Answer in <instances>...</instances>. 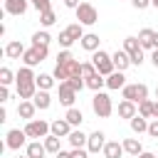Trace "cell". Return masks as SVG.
I'll return each mask as SVG.
<instances>
[{
    "label": "cell",
    "mask_w": 158,
    "mask_h": 158,
    "mask_svg": "<svg viewBox=\"0 0 158 158\" xmlns=\"http://www.w3.org/2000/svg\"><path fill=\"white\" fill-rule=\"evenodd\" d=\"M15 84H17V96H20L22 101H32L35 94L40 91V89H37V77H35L32 67H22V69H17V74H15Z\"/></svg>",
    "instance_id": "6da1fadb"
},
{
    "label": "cell",
    "mask_w": 158,
    "mask_h": 158,
    "mask_svg": "<svg viewBox=\"0 0 158 158\" xmlns=\"http://www.w3.org/2000/svg\"><path fill=\"white\" fill-rule=\"evenodd\" d=\"M91 109L99 118H109L114 114V104H111V96L106 91H96L94 99H91Z\"/></svg>",
    "instance_id": "7a4b0ae2"
},
{
    "label": "cell",
    "mask_w": 158,
    "mask_h": 158,
    "mask_svg": "<svg viewBox=\"0 0 158 158\" xmlns=\"http://www.w3.org/2000/svg\"><path fill=\"white\" fill-rule=\"evenodd\" d=\"M91 62H94V67H96V72H99L101 77H109V74H114V72H116L111 54H109V52H104V49L94 52V54H91Z\"/></svg>",
    "instance_id": "3957f363"
},
{
    "label": "cell",
    "mask_w": 158,
    "mask_h": 158,
    "mask_svg": "<svg viewBox=\"0 0 158 158\" xmlns=\"http://www.w3.org/2000/svg\"><path fill=\"white\" fill-rule=\"evenodd\" d=\"M121 96H123L126 101L141 104V101L148 99V86H146V84H126V86L121 89Z\"/></svg>",
    "instance_id": "277c9868"
},
{
    "label": "cell",
    "mask_w": 158,
    "mask_h": 158,
    "mask_svg": "<svg viewBox=\"0 0 158 158\" xmlns=\"http://www.w3.org/2000/svg\"><path fill=\"white\" fill-rule=\"evenodd\" d=\"M22 131L27 133V138H35V141L47 138V136L52 133V131H49V123L42 121V118H32V121H27V126H25Z\"/></svg>",
    "instance_id": "5b68a950"
},
{
    "label": "cell",
    "mask_w": 158,
    "mask_h": 158,
    "mask_svg": "<svg viewBox=\"0 0 158 158\" xmlns=\"http://www.w3.org/2000/svg\"><path fill=\"white\" fill-rule=\"evenodd\" d=\"M123 52L131 57V64H136V67L143 64V47H141L138 37H126L123 40Z\"/></svg>",
    "instance_id": "8992f818"
},
{
    "label": "cell",
    "mask_w": 158,
    "mask_h": 158,
    "mask_svg": "<svg viewBox=\"0 0 158 158\" xmlns=\"http://www.w3.org/2000/svg\"><path fill=\"white\" fill-rule=\"evenodd\" d=\"M74 12H77L79 25H96V22H99V12H96V7H94L91 2H81Z\"/></svg>",
    "instance_id": "52a82bcc"
},
{
    "label": "cell",
    "mask_w": 158,
    "mask_h": 158,
    "mask_svg": "<svg viewBox=\"0 0 158 158\" xmlns=\"http://www.w3.org/2000/svg\"><path fill=\"white\" fill-rule=\"evenodd\" d=\"M47 54H49V47H30L25 54H22V62H25V67H37V64H42L44 59H47Z\"/></svg>",
    "instance_id": "ba28073f"
},
{
    "label": "cell",
    "mask_w": 158,
    "mask_h": 158,
    "mask_svg": "<svg viewBox=\"0 0 158 158\" xmlns=\"http://www.w3.org/2000/svg\"><path fill=\"white\" fill-rule=\"evenodd\" d=\"M25 141H27V133L20 131V128H10L7 136H5V146H7L10 151H20V148L25 146Z\"/></svg>",
    "instance_id": "9c48e42d"
},
{
    "label": "cell",
    "mask_w": 158,
    "mask_h": 158,
    "mask_svg": "<svg viewBox=\"0 0 158 158\" xmlns=\"http://www.w3.org/2000/svg\"><path fill=\"white\" fill-rule=\"evenodd\" d=\"M49 131H52V136H57V138H67L74 128H72V123H69L67 118H54V121L49 123Z\"/></svg>",
    "instance_id": "30bf717a"
},
{
    "label": "cell",
    "mask_w": 158,
    "mask_h": 158,
    "mask_svg": "<svg viewBox=\"0 0 158 158\" xmlns=\"http://www.w3.org/2000/svg\"><path fill=\"white\" fill-rule=\"evenodd\" d=\"M74 101H77V91H74L67 81H62V84H59V104L67 106V109H72Z\"/></svg>",
    "instance_id": "8fae6325"
},
{
    "label": "cell",
    "mask_w": 158,
    "mask_h": 158,
    "mask_svg": "<svg viewBox=\"0 0 158 158\" xmlns=\"http://www.w3.org/2000/svg\"><path fill=\"white\" fill-rule=\"evenodd\" d=\"M104 146H106V136H104V131H94V133H89V141H86V151H89V153H99V151H104Z\"/></svg>",
    "instance_id": "7c38bea8"
},
{
    "label": "cell",
    "mask_w": 158,
    "mask_h": 158,
    "mask_svg": "<svg viewBox=\"0 0 158 158\" xmlns=\"http://www.w3.org/2000/svg\"><path fill=\"white\" fill-rule=\"evenodd\" d=\"M25 52H27V49H25L22 42H17V40H10V42L5 44V57H7V59H20Z\"/></svg>",
    "instance_id": "4fadbf2b"
},
{
    "label": "cell",
    "mask_w": 158,
    "mask_h": 158,
    "mask_svg": "<svg viewBox=\"0 0 158 158\" xmlns=\"http://www.w3.org/2000/svg\"><path fill=\"white\" fill-rule=\"evenodd\" d=\"M99 42H101V40H99V35L86 32V35L81 37V42H79V44H81L86 52H91V54H94V52H99V49H101V47H99Z\"/></svg>",
    "instance_id": "5bb4252c"
},
{
    "label": "cell",
    "mask_w": 158,
    "mask_h": 158,
    "mask_svg": "<svg viewBox=\"0 0 158 158\" xmlns=\"http://www.w3.org/2000/svg\"><path fill=\"white\" fill-rule=\"evenodd\" d=\"M111 59H114V67H116L118 72H126V69L131 67V57H128L123 49H116V52L111 54Z\"/></svg>",
    "instance_id": "9a60e30c"
},
{
    "label": "cell",
    "mask_w": 158,
    "mask_h": 158,
    "mask_svg": "<svg viewBox=\"0 0 158 158\" xmlns=\"http://www.w3.org/2000/svg\"><path fill=\"white\" fill-rule=\"evenodd\" d=\"M35 111H37L35 101H20V104H17V116L25 118V121H32V118H35Z\"/></svg>",
    "instance_id": "2e32d148"
},
{
    "label": "cell",
    "mask_w": 158,
    "mask_h": 158,
    "mask_svg": "<svg viewBox=\"0 0 158 158\" xmlns=\"http://www.w3.org/2000/svg\"><path fill=\"white\" fill-rule=\"evenodd\" d=\"M5 12L7 15H25L27 12V0H5Z\"/></svg>",
    "instance_id": "e0dca14e"
},
{
    "label": "cell",
    "mask_w": 158,
    "mask_h": 158,
    "mask_svg": "<svg viewBox=\"0 0 158 158\" xmlns=\"http://www.w3.org/2000/svg\"><path fill=\"white\" fill-rule=\"evenodd\" d=\"M123 86H126V77H123V72L116 69L114 74L106 77V89H114V91H116V89H123Z\"/></svg>",
    "instance_id": "ac0fdd59"
},
{
    "label": "cell",
    "mask_w": 158,
    "mask_h": 158,
    "mask_svg": "<svg viewBox=\"0 0 158 158\" xmlns=\"http://www.w3.org/2000/svg\"><path fill=\"white\" fill-rule=\"evenodd\" d=\"M136 114H138V106H136L133 101H126V99H121V104H118V116H121V118H128V121H131V118H133Z\"/></svg>",
    "instance_id": "d6986e66"
},
{
    "label": "cell",
    "mask_w": 158,
    "mask_h": 158,
    "mask_svg": "<svg viewBox=\"0 0 158 158\" xmlns=\"http://www.w3.org/2000/svg\"><path fill=\"white\" fill-rule=\"evenodd\" d=\"M126 151H123V143H118V141H106V146H104V156L106 158H121Z\"/></svg>",
    "instance_id": "ffe728a7"
},
{
    "label": "cell",
    "mask_w": 158,
    "mask_h": 158,
    "mask_svg": "<svg viewBox=\"0 0 158 158\" xmlns=\"http://www.w3.org/2000/svg\"><path fill=\"white\" fill-rule=\"evenodd\" d=\"M67 141H69V146H72V148H86L89 136H86V133H81V131L77 128V131H72V133L67 136Z\"/></svg>",
    "instance_id": "44dd1931"
},
{
    "label": "cell",
    "mask_w": 158,
    "mask_h": 158,
    "mask_svg": "<svg viewBox=\"0 0 158 158\" xmlns=\"http://www.w3.org/2000/svg\"><path fill=\"white\" fill-rule=\"evenodd\" d=\"M121 143H123V151H126L128 156H136V158H138V156L143 153V146H141L138 138H123Z\"/></svg>",
    "instance_id": "7402d4cb"
},
{
    "label": "cell",
    "mask_w": 158,
    "mask_h": 158,
    "mask_svg": "<svg viewBox=\"0 0 158 158\" xmlns=\"http://www.w3.org/2000/svg\"><path fill=\"white\" fill-rule=\"evenodd\" d=\"M44 153H47V148H44V143H40V141H30L27 143V158H44Z\"/></svg>",
    "instance_id": "603a6c76"
},
{
    "label": "cell",
    "mask_w": 158,
    "mask_h": 158,
    "mask_svg": "<svg viewBox=\"0 0 158 158\" xmlns=\"http://www.w3.org/2000/svg\"><path fill=\"white\" fill-rule=\"evenodd\" d=\"M32 101H35V106H37V109H42V111L52 106V96H49V91H42V89L35 94V99H32Z\"/></svg>",
    "instance_id": "cb8c5ba5"
},
{
    "label": "cell",
    "mask_w": 158,
    "mask_h": 158,
    "mask_svg": "<svg viewBox=\"0 0 158 158\" xmlns=\"http://www.w3.org/2000/svg\"><path fill=\"white\" fill-rule=\"evenodd\" d=\"M64 118L72 123V128L74 126H81V121H84V114H81V109H77V106H72V109H67V114H64Z\"/></svg>",
    "instance_id": "d4e9b609"
},
{
    "label": "cell",
    "mask_w": 158,
    "mask_h": 158,
    "mask_svg": "<svg viewBox=\"0 0 158 158\" xmlns=\"http://www.w3.org/2000/svg\"><path fill=\"white\" fill-rule=\"evenodd\" d=\"M128 123H131V131H133V133H148V118H143V116L136 114Z\"/></svg>",
    "instance_id": "484cf974"
},
{
    "label": "cell",
    "mask_w": 158,
    "mask_h": 158,
    "mask_svg": "<svg viewBox=\"0 0 158 158\" xmlns=\"http://www.w3.org/2000/svg\"><path fill=\"white\" fill-rule=\"evenodd\" d=\"M86 86H89V89L96 94V91H101V89L106 86V77H101V74L96 72L94 77H89V79H86Z\"/></svg>",
    "instance_id": "4316f807"
},
{
    "label": "cell",
    "mask_w": 158,
    "mask_h": 158,
    "mask_svg": "<svg viewBox=\"0 0 158 158\" xmlns=\"http://www.w3.org/2000/svg\"><path fill=\"white\" fill-rule=\"evenodd\" d=\"M59 141H62V138H57V136H52V133H49L47 138H42V143H44L47 153H54V156L62 151V143H59Z\"/></svg>",
    "instance_id": "83f0119b"
},
{
    "label": "cell",
    "mask_w": 158,
    "mask_h": 158,
    "mask_svg": "<svg viewBox=\"0 0 158 158\" xmlns=\"http://www.w3.org/2000/svg\"><path fill=\"white\" fill-rule=\"evenodd\" d=\"M64 30H67V35H69L74 42H81V37L86 35V32H84V25H79V22H72V25L64 27Z\"/></svg>",
    "instance_id": "f1b7e54d"
},
{
    "label": "cell",
    "mask_w": 158,
    "mask_h": 158,
    "mask_svg": "<svg viewBox=\"0 0 158 158\" xmlns=\"http://www.w3.org/2000/svg\"><path fill=\"white\" fill-rule=\"evenodd\" d=\"M49 42H52V37H49L47 30H40V32L32 35V44L35 47H49Z\"/></svg>",
    "instance_id": "f546056e"
},
{
    "label": "cell",
    "mask_w": 158,
    "mask_h": 158,
    "mask_svg": "<svg viewBox=\"0 0 158 158\" xmlns=\"http://www.w3.org/2000/svg\"><path fill=\"white\" fill-rule=\"evenodd\" d=\"M153 35H156V32H153V30H148V27L138 32V42H141V47H143V49H153Z\"/></svg>",
    "instance_id": "4dcf8cb0"
},
{
    "label": "cell",
    "mask_w": 158,
    "mask_h": 158,
    "mask_svg": "<svg viewBox=\"0 0 158 158\" xmlns=\"http://www.w3.org/2000/svg\"><path fill=\"white\" fill-rule=\"evenodd\" d=\"M54 74H37V89H42V91H49L52 86H54Z\"/></svg>",
    "instance_id": "1f68e13d"
},
{
    "label": "cell",
    "mask_w": 158,
    "mask_h": 158,
    "mask_svg": "<svg viewBox=\"0 0 158 158\" xmlns=\"http://www.w3.org/2000/svg\"><path fill=\"white\" fill-rule=\"evenodd\" d=\"M138 116H143V118H153V101H151V99H146V101L138 104Z\"/></svg>",
    "instance_id": "d6a6232c"
},
{
    "label": "cell",
    "mask_w": 158,
    "mask_h": 158,
    "mask_svg": "<svg viewBox=\"0 0 158 158\" xmlns=\"http://www.w3.org/2000/svg\"><path fill=\"white\" fill-rule=\"evenodd\" d=\"M40 22H42V27H52V25L57 22V15H54V10L40 12Z\"/></svg>",
    "instance_id": "836d02e7"
},
{
    "label": "cell",
    "mask_w": 158,
    "mask_h": 158,
    "mask_svg": "<svg viewBox=\"0 0 158 158\" xmlns=\"http://www.w3.org/2000/svg\"><path fill=\"white\" fill-rule=\"evenodd\" d=\"M15 81V74L10 72V67H2L0 69V86H10Z\"/></svg>",
    "instance_id": "e575fe53"
},
{
    "label": "cell",
    "mask_w": 158,
    "mask_h": 158,
    "mask_svg": "<svg viewBox=\"0 0 158 158\" xmlns=\"http://www.w3.org/2000/svg\"><path fill=\"white\" fill-rule=\"evenodd\" d=\"M67 84H69L74 91H81V89L86 86V79H84V77H72V79H67Z\"/></svg>",
    "instance_id": "d590c367"
},
{
    "label": "cell",
    "mask_w": 158,
    "mask_h": 158,
    "mask_svg": "<svg viewBox=\"0 0 158 158\" xmlns=\"http://www.w3.org/2000/svg\"><path fill=\"white\" fill-rule=\"evenodd\" d=\"M94 74H96L94 62H81V77H84V79H89V77H94Z\"/></svg>",
    "instance_id": "8d00e7d4"
},
{
    "label": "cell",
    "mask_w": 158,
    "mask_h": 158,
    "mask_svg": "<svg viewBox=\"0 0 158 158\" xmlns=\"http://www.w3.org/2000/svg\"><path fill=\"white\" fill-rule=\"evenodd\" d=\"M57 40H59V44H62V49H69V47H72V44H74V40H72V37H69V35H67V30H62V32H59V37H57Z\"/></svg>",
    "instance_id": "74e56055"
},
{
    "label": "cell",
    "mask_w": 158,
    "mask_h": 158,
    "mask_svg": "<svg viewBox=\"0 0 158 158\" xmlns=\"http://www.w3.org/2000/svg\"><path fill=\"white\" fill-rule=\"evenodd\" d=\"M32 7L37 12H47V10H52V2L49 0H32Z\"/></svg>",
    "instance_id": "f35d334b"
},
{
    "label": "cell",
    "mask_w": 158,
    "mask_h": 158,
    "mask_svg": "<svg viewBox=\"0 0 158 158\" xmlns=\"http://www.w3.org/2000/svg\"><path fill=\"white\" fill-rule=\"evenodd\" d=\"M74 59V54L69 52V49H62L59 54H57V64H67V62H72Z\"/></svg>",
    "instance_id": "ab89813d"
},
{
    "label": "cell",
    "mask_w": 158,
    "mask_h": 158,
    "mask_svg": "<svg viewBox=\"0 0 158 158\" xmlns=\"http://www.w3.org/2000/svg\"><path fill=\"white\" fill-rule=\"evenodd\" d=\"M148 136H151V138H158V118H153V121L148 123Z\"/></svg>",
    "instance_id": "60d3db41"
},
{
    "label": "cell",
    "mask_w": 158,
    "mask_h": 158,
    "mask_svg": "<svg viewBox=\"0 0 158 158\" xmlns=\"http://www.w3.org/2000/svg\"><path fill=\"white\" fill-rule=\"evenodd\" d=\"M72 158H89L86 148H72Z\"/></svg>",
    "instance_id": "b9f144b4"
},
{
    "label": "cell",
    "mask_w": 158,
    "mask_h": 158,
    "mask_svg": "<svg viewBox=\"0 0 158 158\" xmlns=\"http://www.w3.org/2000/svg\"><path fill=\"white\" fill-rule=\"evenodd\" d=\"M131 5L136 10H146V7H151V0H131Z\"/></svg>",
    "instance_id": "7bdbcfd3"
},
{
    "label": "cell",
    "mask_w": 158,
    "mask_h": 158,
    "mask_svg": "<svg viewBox=\"0 0 158 158\" xmlns=\"http://www.w3.org/2000/svg\"><path fill=\"white\" fill-rule=\"evenodd\" d=\"M7 99H10V89L7 86H0V104H5Z\"/></svg>",
    "instance_id": "ee69618b"
},
{
    "label": "cell",
    "mask_w": 158,
    "mask_h": 158,
    "mask_svg": "<svg viewBox=\"0 0 158 158\" xmlns=\"http://www.w3.org/2000/svg\"><path fill=\"white\" fill-rule=\"evenodd\" d=\"M64 5H67V7H72V10H77L81 2H79V0H64Z\"/></svg>",
    "instance_id": "f6af8a7d"
},
{
    "label": "cell",
    "mask_w": 158,
    "mask_h": 158,
    "mask_svg": "<svg viewBox=\"0 0 158 158\" xmlns=\"http://www.w3.org/2000/svg\"><path fill=\"white\" fill-rule=\"evenodd\" d=\"M151 64L158 69V49H153V52H151Z\"/></svg>",
    "instance_id": "bcb514c9"
},
{
    "label": "cell",
    "mask_w": 158,
    "mask_h": 158,
    "mask_svg": "<svg viewBox=\"0 0 158 158\" xmlns=\"http://www.w3.org/2000/svg\"><path fill=\"white\" fill-rule=\"evenodd\" d=\"M2 121H7V111H5V106H0V123Z\"/></svg>",
    "instance_id": "7dc6e473"
},
{
    "label": "cell",
    "mask_w": 158,
    "mask_h": 158,
    "mask_svg": "<svg viewBox=\"0 0 158 158\" xmlns=\"http://www.w3.org/2000/svg\"><path fill=\"white\" fill-rule=\"evenodd\" d=\"M57 158H72V151H59Z\"/></svg>",
    "instance_id": "c3c4849f"
},
{
    "label": "cell",
    "mask_w": 158,
    "mask_h": 158,
    "mask_svg": "<svg viewBox=\"0 0 158 158\" xmlns=\"http://www.w3.org/2000/svg\"><path fill=\"white\" fill-rule=\"evenodd\" d=\"M138 158H158V156H156V153H148V151H143Z\"/></svg>",
    "instance_id": "681fc988"
},
{
    "label": "cell",
    "mask_w": 158,
    "mask_h": 158,
    "mask_svg": "<svg viewBox=\"0 0 158 158\" xmlns=\"http://www.w3.org/2000/svg\"><path fill=\"white\" fill-rule=\"evenodd\" d=\"M153 118H158V99L153 101Z\"/></svg>",
    "instance_id": "f907efd6"
},
{
    "label": "cell",
    "mask_w": 158,
    "mask_h": 158,
    "mask_svg": "<svg viewBox=\"0 0 158 158\" xmlns=\"http://www.w3.org/2000/svg\"><path fill=\"white\" fill-rule=\"evenodd\" d=\"M153 49H158V32L153 35Z\"/></svg>",
    "instance_id": "816d5d0a"
},
{
    "label": "cell",
    "mask_w": 158,
    "mask_h": 158,
    "mask_svg": "<svg viewBox=\"0 0 158 158\" xmlns=\"http://www.w3.org/2000/svg\"><path fill=\"white\" fill-rule=\"evenodd\" d=\"M151 5H153V7H156V10H158V0H151Z\"/></svg>",
    "instance_id": "f5cc1de1"
},
{
    "label": "cell",
    "mask_w": 158,
    "mask_h": 158,
    "mask_svg": "<svg viewBox=\"0 0 158 158\" xmlns=\"http://www.w3.org/2000/svg\"><path fill=\"white\" fill-rule=\"evenodd\" d=\"M156 99H158V86H156Z\"/></svg>",
    "instance_id": "db71d44e"
},
{
    "label": "cell",
    "mask_w": 158,
    "mask_h": 158,
    "mask_svg": "<svg viewBox=\"0 0 158 158\" xmlns=\"http://www.w3.org/2000/svg\"><path fill=\"white\" fill-rule=\"evenodd\" d=\"M20 158H27V156H20Z\"/></svg>",
    "instance_id": "11a10c76"
},
{
    "label": "cell",
    "mask_w": 158,
    "mask_h": 158,
    "mask_svg": "<svg viewBox=\"0 0 158 158\" xmlns=\"http://www.w3.org/2000/svg\"><path fill=\"white\" fill-rule=\"evenodd\" d=\"M156 156H158V153H156Z\"/></svg>",
    "instance_id": "9f6ffc18"
}]
</instances>
